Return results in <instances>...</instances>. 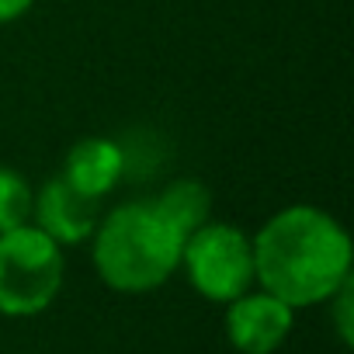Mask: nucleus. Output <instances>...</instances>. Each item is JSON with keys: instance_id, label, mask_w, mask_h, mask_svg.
I'll return each mask as SVG.
<instances>
[{"instance_id": "obj_1", "label": "nucleus", "mask_w": 354, "mask_h": 354, "mask_svg": "<svg viewBox=\"0 0 354 354\" xmlns=\"http://www.w3.org/2000/svg\"><path fill=\"white\" fill-rule=\"evenodd\" d=\"M254 281L292 309L323 306L354 278V247L347 230L316 205L274 212L254 236Z\"/></svg>"}, {"instance_id": "obj_2", "label": "nucleus", "mask_w": 354, "mask_h": 354, "mask_svg": "<svg viewBox=\"0 0 354 354\" xmlns=\"http://www.w3.org/2000/svg\"><path fill=\"white\" fill-rule=\"evenodd\" d=\"M91 264L97 278L122 295H146L181 268L185 233L156 198H132L104 212L91 233Z\"/></svg>"}, {"instance_id": "obj_3", "label": "nucleus", "mask_w": 354, "mask_h": 354, "mask_svg": "<svg viewBox=\"0 0 354 354\" xmlns=\"http://www.w3.org/2000/svg\"><path fill=\"white\" fill-rule=\"evenodd\" d=\"M66 278V257L56 240L25 223L0 233V316L28 319L46 313Z\"/></svg>"}, {"instance_id": "obj_4", "label": "nucleus", "mask_w": 354, "mask_h": 354, "mask_svg": "<svg viewBox=\"0 0 354 354\" xmlns=\"http://www.w3.org/2000/svg\"><path fill=\"white\" fill-rule=\"evenodd\" d=\"M192 288L209 302H233L247 288H254V243L250 233L226 219H209L195 233L185 236L181 268Z\"/></svg>"}, {"instance_id": "obj_5", "label": "nucleus", "mask_w": 354, "mask_h": 354, "mask_svg": "<svg viewBox=\"0 0 354 354\" xmlns=\"http://www.w3.org/2000/svg\"><path fill=\"white\" fill-rule=\"evenodd\" d=\"M295 326V309L264 288L226 302V340L240 354H274Z\"/></svg>"}, {"instance_id": "obj_6", "label": "nucleus", "mask_w": 354, "mask_h": 354, "mask_svg": "<svg viewBox=\"0 0 354 354\" xmlns=\"http://www.w3.org/2000/svg\"><path fill=\"white\" fill-rule=\"evenodd\" d=\"M97 219H101V202L73 192L63 177H53V181H46L42 188H35L32 226H39L63 250L77 247V243H87Z\"/></svg>"}, {"instance_id": "obj_7", "label": "nucleus", "mask_w": 354, "mask_h": 354, "mask_svg": "<svg viewBox=\"0 0 354 354\" xmlns=\"http://www.w3.org/2000/svg\"><path fill=\"white\" fill-rule=\"evenodd\" d=\"M125 149L115 142V139H104V136H87L80 142H73L66 149V160H63V181L94 198V202H104V195H111L122 177H125Z\"/></svg>"}, {"instance_id": "obj_8", "label": "nucleus", "mask_w": 354, "mask_h": 354, "mask_svg": "<svg viewBox=\"0 0 354 354\" xmlns=\"http://www.w3.org/2000/svg\"><path fill=\"white\" fill-rule=\"evenodd\" d=\"M153 198L185 236L212 219V192L198 181V177H177V181L163 185Z\"/></svg>"}, {"instance_id": "obj_9", "label": "nucleus", "mask_w": 354, "mask_h": 354, "mask_svg": "<svg viewBox=\"0 0 354 354\" xmlns=\"http://www.w3.org/2000/svg\"><path fill=\"white\" fill-rule=\"evenodd\" d=\"M32 198L35 188L28 185V177L11 163H0V233L32 223Z\"/></svg>"}, {"instance_id": "obj_10", "label": "nucleus", "mask_w": 354, "mask_h": 354, "mask_svg": "<svg viewBox=\"0 0 354 354\" xmlns=\"http://www.w3.org/2000/svg\"><path fill=\"white\" fill-rule=\"evenodd\" d=\"M323 306L330 309V323H333L337 340L344 347H351L354 344V278H347Z\"/></svg>"}, {"instance_id": "obj_11", "label": "nucleus", "mask_w": 354, "mask_h": 354, "mask_svg": "<svg viewBox=\"0 0 354 354\" xmlns=\"http://www.w3.org/2000/svg\"><path fill=\"white\" fill-rule=\"evenodd\" d=\"M35 0H0V25H11L32 11Z\"/></svg>"}]
</instances>
